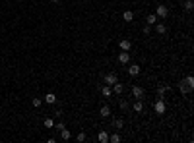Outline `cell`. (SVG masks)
Wrapping results in <instances>:
<instances>
[{"label": "cell", "instance_id": "1", "mask_svg": "<svg viewBox=\"0 0 194 143\" xmlns=\"http://www.w3.org/2000/svg\"><path fill=\"white\" fill-rule=\"evenodd\" d=\"M153 110H155V114H165L167 112V104H165V99L163 97H159L155 100V104H153Z\"/></svg>", "mask_w": 194, "mask_h": 143}, {"label": "cell", "instance_id": "2", "mask_svg": "<svg viewBox=\"0 0 194 143\" xmlns=\"http://www.w3.org/2000/svg\"><path fill=\"white\" fill-rule=\"evenodd\" d=\"M155 15L161 19H167V15H169V8L165 6V4H159V6L155 8Z\"/></svg>", "mask_w": 194, "mask_h": 143}, {"label": "cell", "instance_id": "3", "mask_svg": "<svg viewBox=\"0 0 194 143\" xmlns=\"http://www.w3.org/2000/svg\"><path fill=\"white\" fill-rule=\"evenodd\" d=\"M103 81H105V85H113V83H117V81H118V76H117L115 72H111V73H105Z\"/></svg>", "mask_w": 194, "mask_h": 143}, {"label": "cell", "instance_id": "4", "mask_svg": "<svg viewBox=\"0 0 194 143\" xmlns=\"http://www.w3.org/2000/svg\"><path fill=\"white\" fill-rule=\"evenodd\" d=\"M118 49L130 52V49H132V41H130V39H120L118 41Z\"/></svg>", "mask_w": 194, "mask_h": 143}, {"label": "cell", "instance_id": "5", "mask_svg": "<svg viewBox=\"0 0 194 143\" xmlns=\"http://www.w3.org/2000/svg\"><path fill=\"white\" fill-rule=\"evenodd\" d=\"M130 62V52H126V50H120V54H118V64H128Z\"/></svg>", "mask_w": 194, "mask_h": 143}, {"label": "cell", "instance_id": "6", "mask_svg": "<svg viewBox=\"0 0 194 143\" xmlns=\"http://www.w3.org/2000/svg\"><path fill=\"white\" fill-rule=\"evenodd\" d=\"M140 72H142L140 64H130V66H128V76H132V77H134V76H138Z\"/></svg>", "mask_w": 194, "mask_h": 143}, {"label": "cell", "instance_id": "7", "mask_svg": "<svg viewBox=\"0 0 194 143\" xmlns=\"http://www.w3.org/2000/svg\"><path fill=\"white\" fill-rule=\"evenodd\" d=\"M132 97L134 99H144V89L140 85H134L132 87Z\"/></svg>", "mask_w": 194, "mask_h": 143}, {"label": "cell", "instance_id": "8", "mask_svg": "<svg viewBox=\"0 0 194 143\" xmlns=\"http://www.w3.org/2000/svg\"><path fill=\"white\" fill-rule=\"evenodd\" d=\"M132 110H134V112H144V103H142V99H136L134 100V104H132Z\"/></svg>", "mask_w": 194, "mask_h": 143}, {"label": "cell", "instance_id": "9", "mask_svg": "<svg viewBox=\"0 0 194 143\" xmlns=\"http://www.w3.org/2000/svg\"><path fill=\"white\" fill-rule=\"evenodd\" d=\"M97 141L99 143H109V131L107 130L99 131V134H97Z\"/></svg>", "mask_w": 194, "mask_h": 143}, {"label": "cell", "instance_id": "10", "mask_svg": "<svg viewBox=\"0 0 194 143\" xmlns=\"http://www.w3.org/2000/svg\"><path fill=\"white\" fill-rule=\"evenodd\" d=\"M111 89H113V93H122L124 91V83L122 81H117V83H113V85H111Z\"/></svg>", "mask_w": 194, "mask_h": 143}, {"label": "cell", "instance_id": "11", "mask_svg": "<svg viewBox=\"0 0 194 143\" xmlns=\"http://www.w3.org/2000/svg\"><path fill=\"white\" fill-rule=\"evenodd\" d=\"M122 19H124V22H126V23L134 22V12H132V10H126V12L122 14Z\"/></svg>", "mask_w": 194, "mask_h": 143}, {"label": "cell", "instance_id": "12", "mask_svg": "<svg viewBox=\"0 0 194 143\" xmlns=\"http://www.w3.org/2000/svg\"><path fill=\"white\" fill-rule=\"evenodd\" d=\"M155 33L157 35H165L167 33V25L165 23H155Z\"/></svg>", "mask_w": 194, "mask_h": 143}, {"label": "cell", "instance_id": "13", "mask_svg": "<svg viewBox=\"0 0 194 143\" xmlns=\"http://www.w3.org/2000/svg\"><path fill=\"white\" fill-rule=\"evenodd\" d=\"M169 91H171V87H169V85H161L159 89H157V97H165V95L169 93Z\"/></svg>", "mask_w": 194, "mask_h": 143}, {"label": "cell", "instance_id": "14", "mask_svg": "<svg viewBox=\"0 0 194 143\" xmlns=\"http://www.w3.org/2000/svg\"><path fill=\"white\" fill-rule=\"evenodd\" d=\"M45 103H47V104H55V103H56V95H55V93H47V95H45Z\"/></svg>", "mask_w": 194, "mask_h": 143}, {"label": "cell", "instance_id": "15", "mask_svg": "<svg viewBox=\"0 0 194 143\" xmlns=\"http://www.w3.org/2000/svg\"><path fill=\"white\" fill-rule=\"evenodd\" d=\"M157 19H159V18H157L155 14H150L148 18H146V23H148L150 27H151V25H155V23H157Z\"/></svg>", "mask_w": 194, "mask_h": 143}, {"label": "cell", "instance_id": "16", "mask_svg": "<svg viewBox=\"0 0 194 143\" xmlns=\"http://www.w3.org/2000/svg\"><path fill=\"white\" fill-rule=\"evenodd\" d=\"M179 91H181L182 95H185V93H190L192 89H190V87H188L186 83H185V81H182V79H181V81H179Z\"/></svg>", "mask_w": 194, "mask_h": 143}, {"label": "cell", "instance_id": "17", "mask_svg": "<svg viewBox=\"0 0 194 143\" xmlns=\"http://www.w3.org/2000/svg\"><path fill=\"white\" fill-rule=\"evenodd\" d=\"M99 114H101L103 118H109V116H111V108H109L107 104H103V107H101V110H99Z\"/></svg>", "mask_w": 194, "mask_h": 143}, {"label": "cell", "instance_id": "18", "mask_svg": "<svg viewBox=\"0 0 194 143\" xmlns=\"http://www.w3.org/2000/svg\"><path fill=\"white\" fill-rule=\"evenodd\" d=\"M60 137H62V141H68V139H70V137H72V131L70 130H60Z\"/></svg>", "mask_w": 194, "mask_h": 143}, {"label": "cell", "instance_id": "19", "mask_svg": "<svg viewBox=\"0 0 194 143\" xmlns=\"http://www.w3.org/2000/svg\"><path fill=\"white\" fill-rule=\"evenodd\" d=\"M101 93H103V97H111V95H113L111 85H103V87H101Z\"/></svg>", "mask_w": 194, "mask_h": 143}, {"label": "cell", "instance_id": "20", "mask_svg": "<svg viewBox=\"0 0 194 143\" xmlns=\"http://www.w3.org/2000/svg\"><path fill=\"white\" fill-rule=\"evenodd\" d=\"M182 8L186 10V12H192V8H194V4H192V0H185L182 2Z\"/></svg>", "mask_w": 194, "mask_h": 143}, {"label": "cell", "instance_id": "21", "mask_svg": "<svg viewBox=\"0 0 194 143\" xmlns=\"http://www.w3.org/2000/svg\"><path fill=\"white\" fill-rule=\"evenodd\" d=\"M76 141H78V143H86V141H87V135H86V131L78 134V135H76Z\"/></svg>", "mask_w": 194, "mask_h": 143}, {"label": "cell", "instance_id": "22", "mask_svg": "<svg viewBox=\"0 0 194 143\" xmlns=\"http://www.w3.org/2000/svg\"><path fill=\"white\" fill-rule=\"evenodd\" d=\"M182 81H185V83H186V85L190 87V89H194V77H192V76H186L185 79H182Z\"/></svg>", "mask_w": 194, "mask_h": 143}, {"label": "cell", "instance_id": "23", "mask_svg": "<svg viewBox=\"0 0 194 143\" xmlns=\"http://www.w3.org/2000/svg\"><path fill=\"white\" fill-rule=\"evenodd\" d=\"M113 126H115V128H117V130H122V126H124V120H122V118L115 120V122H113Z\"/></svg>", "mask_w": 194, "mask_h": 143}, {"label": "cell", "instance_id": "24", "mask_svg": "<svg viewBox=\"0 0 194 143\" xmlns=\"http://www.w3.org/2000/svg\"><path fill=\"white\" fill-rule=\"evenodd\" d=\"M43 126H45V128H55V122H52V118H45Z\"/></svg>", "mask_w": 194, "mask_h": 143}, {"label": "cell", "instance_id": "25", "mask_svg": "<svg viewBox=\"0 0 194 143\" xmlns=\"http://www.w3.org/2000/svg\"><path fill=\"white\" fill-rule=\"evenodd\" d=\"M109 141H111V143H118V141H120V135H118V134L109 135Z\"/></svg>", "mask_w": 194, "mask_h": 143}, {"label": "cell", "instance_id": "26", "mask_svg": "<svg viewBox=\"0 0 194 143\" xmlns=\"http://www.w3.org/2000/svg\"><path fill=\"white\" fill-rule=\"evenodd\" d=\"M41 103H43V100H41L39 97H35L33 100H31V104H33V107H35V108H39V107H41Z\"/></svg>", "mask_w": 194, "mask_h": 143}, {"label": "cell", "instance_id": "27", "mask_svg": "<svg viewBox=\"0 0 194 143\" xmlns=\"http://www.w3.org/2000/svg\"><path fill=\"white\" fill-rule=\"evenodd\" d=\"M118 107L122 108V110H126V108H128V100H124V99H122V100L118 103Z\"/></svg>", "mask_w": 194, "mask_h": 143}, {"label": "cell", "instance_id": "28", "mask_svg": "<svg viewBox=\"0 0 194 143\" xmlns=\"http://www.w3.org/2000/svg\"><path fill=\"white\" fill-rule=\"evenodd\" d=\"M55 128H56V130H58V131H60V130H64V128H66V126H64V122H58V124H55Z\"/></svg>", "mask_w": 194, "mask_h": 143}, {"label": "cell", "instance_id": "29", "mask_svg": "<svg viewBox=\"0 0 194 143\" xmlns=\"http://www.w3.org/2000/svg\"><path fill=\"white\" fill-rule=\"evenodd\" d=\"M151 33V27H150V25H146V27H144V35H150Z\"/></svg>", "mask_w": 194, "mask_h": 143}, {"label": "cell", "instance_id": "30", "mask_svg": "<svg viewBox=\"0 0 194 143\" xmlns=\"http://www.w3.org/2000/svg\"><path fill=\"white\" fill-rule=\"evenodd\" d=\"M51 2H58V0H51Z\"/></svg>", "mask_w": 194, "mask_h": 143}]
</instances>
